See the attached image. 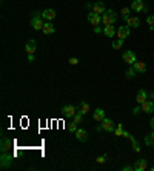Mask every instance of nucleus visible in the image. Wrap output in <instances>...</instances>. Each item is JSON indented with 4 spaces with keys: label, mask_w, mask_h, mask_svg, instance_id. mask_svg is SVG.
I'll list each match as a JSON object with an SVG mask.
<instances>
[{
    "label": "nucleus",
    "mask_w": 154,
    "mask_h": 171,
    "mask_svg": "<svg viewBox=\"0 0 154 171\" xmlns=\"http://www.w3.org/2000/svg\"><path fill=\"white\" fill-rule=\"evenodd\" d=\"M43 25H45V19L42 17V13H34L33 19H31V26L37 31L43 29Z\"/></svg>",
    "instance_id": "f257e3e1"
},
{
    "label": "nucleus",
    "mask_w": 154,
    "mask_h": 171,
    "mask_svg": "<svg viewBox=\"0 0 154 171\" xmlns=\"http://www.w3.org/2000/svg\"><path fill=\"white\" fill-rule=\"evenodd\" d=\"M116 20H117V14L113 9H108L102 14V23L103 25H114Z\"/></svg>",
    "instance_id": "f03ea898"
},
{
    "label": "nucleus",
    "mask_w": 154,
    "mask_h": 171,
    "mask_svg": "<svg viewBox=\"0 0 154 171\" xmlns=\"http://www.w3.org/2000/svg\"><path fill=\"white\" fill-rule=\"evenodd\" d=\"M97 130H99V131H106V133H110V131H114V122H113L111 119L105 117V119H103V120L99 123Z\"/></svg>",
    "instance_id": "7ed1b4c3"
},
{
    "label": "nucleus",
    "mask_w": 154,
    "mask_h": 171,
    "mask_svg": "<svg viewBox=\"0 0 154 171\" xmlns=\"http://www.w3.org/2000/svg\"><path fill=\"white\" fill-rule=\"evenodd\" d=\"M13 165V156L9 153H3L0 157V167L2 168H9Z\"/></svg>",
    "instance_id": "20e7f679"
},
{
    "label": "nucleus",
    "mask_w": 154,
    "mask_h": 171,
    "mask_svg": "<svg viewBox=\"0 0 154 171\" xmlns=\"http://www.w3.org/2000/svg\"><path fill=\"white\" fill-rule=\"evenodd\" d=\"M62 113L65 117H68V119H73L77 113V108L76 106H73V105H66V106H63L62 108Z\"/></svg>",
    "instance_id": "39448f33"
},
{
    "label": "nucleus",
    "mask_w": 154,
    "mask_h": 171,
    "mask_svg": "<svg viewBox=\"0 0 154 171\" xmlns=\"http://www.w3.org/2000/svg\"><path fill=\"white\" fill-rule=\"evenodd\" d=\"M122 59H123V62H125V63H128V65H134L136 62H137L136 54L133 53V51H125V53H123V56H122Z\"/></svg>",
    "instance_id": "423d86ee"
},
{
    "label": "nucleus",
    "mask_w": 154,
    "mask_h": 171,
    "mask_svg": "<svg viewBox=\"0 0 154 171\" xmlns=\"http://www.w3.org/2000/svg\"><path fill=\"white\" fill-rule=\"evenodd\" d=\"M133 11L136 13H143V11H146V8H145V5H143V0H133V3H131V6H130Z\"/></svg>",
    "instance_id": "0eeeda50"
},
{
    "label": "nucleus",
    "mask_w": 154,
    "mask_h": 171,
    "mask_svg": "<svg viewBox=\"0 0 154 171\" xmlns=\"http://www.w3.org/2000/svg\"><path fill=\"white\" fill-rule=\"evenodd\" d=\"M117 37L122 39V40H125L126 37H130V26L128 25H123V26H120L119 29H117Z\"/></svg>",
    "instance_id": "6e6552de"
},
{
    "label": "nucleus",
    "mask_w": 154,
    "mask_h": 171,
    "mask_svg": "<svg viewBox=\"0 0 154 171\" xmlns=\"http://www.w3.org/2000/svg\"><path fill=\"white\" fill-rule=\"evenodd\" d=\"M56 16H57V13L54 11V9H45L43 13H42V17L45 19V22H51V20L56 19Z\"/></svg>",
    "instance_id": "1a4fd4ad"
},
{
    "label": "nucleus",
    "mask_w": 154,
    "mask_h": 171,
    "mask_svg": "<svg viewBox=\"0 0 154 171\" xmlns=\"http://www.w3.org/2000/svg\"><path fill=\"white\" fill-rule=\"evenodd\" d=\"M86 19H88V22H90L91 25H94V26H99L100 22H102V17H100L99 14H96V13H90Z\"/></svg>",
    "instance_id": "9d476101"
},
{
    "label": "nucleus",
    "mask_w": 154,
    "mask_h": 171,
    "mask_svg": "<svg viewBox=\"0 0 154 171\" xmlns=\"http://www.w3.org/2000/svg\"><path fill=\"white\" fill-rule=\"evenodd\" d=\"M105 11H106V9H105V3H103V2L99 0V2H96V3L93 5V13H96V14H99V16L103 14Z\"/></svg>",
    "instance_id": "9b49d317"
},
{
    "label": "nucleus",
    "mask_w": 154,
    "mask_h": 171,
    "mask_svg": "<svg viewBox=\"0 0 154 171\" xmlns=\"http://www.w3.org/2000/svg\"><path fill=\"white\" fill-rule=\"evenodd\" d=\"M2 153H8L11 148H13V140H9V139H6V137H3L2 139Z\"/></svg>",
    "instance_id": "f8f14e48"
},
{
    "label": "nucleus",
    "mask_w": 154,
    "mask_h": 171,
    "mask_svg": "<svg viewBox=\"0 0 154 171\" xmlns=\"http://www.w3.org/2000/svg\"><path fill=\"white\" fill-rule=\"evenodd\" d=\"M116 33H117V29L114 28V25H105V28H103V34H105L106 37H114Z\"/></svg>",
    "instance_id": "ddd939ff"
},
{
    "label": "nucleus",
    "mask_w": 154,
    "mask_h": 171,
    "mask_svg": "<svg viewBox=\"0 0 154 171\" xmlns=\"http://www.w3.org/2000/svg\"><path fill=\"white\" fill-rule=\"evenodd\" d=\"M140 106H142V111H143V113H148V114H150V113H153V111H154V102H151V100H146V102H143Z\"/></svg>",
    "instance_id": "4468645a"
},
{
    "label": "nucleus",
    "mask_w": 154,
    "mask_h": 171,
    "mask_svg": "<svg viewBox=\"0 0 154 171\" xmlns=\"http://www.w3.org/2000/svg\"><path fill=\"white\" fill-rule=\"evenodd\" d=\"M146 165H148L146 159H139V160H136L134 170L136 171H143V170H146Z\"/></svg>",
    "instance_id": "2eb2a0df"
},
{
    "label": "nucleus",
    "mask_w": 154,
    "mask_h": 171,
    "mask_svg": "<svg viewBox=\"0 0 154 171\" xmlns=\"http://www.w3.org/2000/svg\"><path fill=\"white\" fill-rule=\"evenodd\" d=\"M74 134H76L79 142H86V140H88V131H86V130H77Z\"/></svg>",
    "instance_id": "dca6fc26"
},
{
    "label": "nucleus",
    "mask_w": 154,
    "mask_h": 171,
    "mask_svg": "<svg viewBox=\"0 0 154 171\" xmlns=\"http://www.w3.org/2000/svg\"><path fill=\"white\" fill-rule=\"evenodd\" d=\"M43 34H54V31H56V28H54V25L51 23V22H45V25H43Z\"/></svg>",
    "instance_id": "f3484780"
},
{
    "label": "nucleus",
    "mask_w": 154,
    "mask_h": 171,
    "mask_svg": "<svg viewBox=\"0 0 154 171\" xmlns=\"http://www.w3.org/2000/svg\"><path fill=\"white\" fill-rule=\"evenodd\" d=\"M93 119H94L96 122H102V120L105 119V110H102V108H97L96 111L93 113Z\"/></svg>",
    "instance_id": "a211bd4d"
},
{
    "label": "nucleus",
    "mask_w": 154,
    "mask_h": 171,
    "mask_svg": "<svg viewBox=\"0 0 154 171\" xmlns=\"http://www.w3.org/2000/svg\"><path fill=\"white\" fill-rule=\"evenodd\" d=\"M136 100H137V103H139V105H142L143 102H146V100H148V94L145 93V90H140V91L137 93Z\"/></svg>",
    "instance_id": "6ab92c4d"
},
{
    "label": "nucleus",
    "mask_w": 154,
    "mask_h": 171,
    "mask_svg": "<svg viewBox=\"0 0 154 171\" xmlns=\"http://www.w3.org/2000/svg\"><path fill=\"white\" fill-rule=\"evenodd\" d=\"M77 113H80V114H88L90 113V103L88 102H82L80 105H79V110H77Z\"/></svg>",
    "instance_id": "aec40b11"
},
{
    "label": "nucleus",
    "mask_w": 154,
    "mask_h": 171,
    "mask_svg": "<svg viewBox=\"0 0 154 171\" xmlns=\"http://www.w3.org/2000/svg\"><path fill=\"white\" fill-rule=\"evenodd\" d=\"M126 23H128L130 28H139V26H140V20L137 19V17H128V19H126Z\"/></svg>",
    "instance_id": "412c9836"
},
{
    "label": "nucleus",
    "mask_w": 154,
    "mask_h": 171,
    "mask_svg": "<svg viewBox=\"0 0 154 171\" xmlns=\"http://www.w3.org/2000/svg\"><path fill=\"white\" fill-rule=\"evenodd\" d=\"M133 66H134V70L137 73H145L146 71V63L145 62H136Z\"/></svg>",
    "instance_id": "4be33fe9"
},
{
    "label": "nucleus",
    "mask_w": 154,
    "mask_h": 171,
    "mask_svg": "<svg viewBox=\"0 0 154 171\" xmlns=\"http://www.w3.org/2000/svg\"><path fill=\"white\" fill-rule=\"evenodd\" d=\"M25 49H26L28 54H34V51H36V40H29V42L26 43Z\"/></svg>",
    "instance_id": "5701e85b"
},
{
    "label": "nucleus",
    "mask_w": 154,
    "mask_h": 171,
    "mask_svg": "<svg viewBox=\"0 0 154 171\" xmlns=\"http://www.w3.org/2000/svg\"><path fill=\"white\" fill-rule=\"evenodd\" d=\"M145 143L148 145V147H154V130L151 134H148V136H145Z\"/></svg>",
    "instance_id": "b1692460"
},
{
    "label": "nucleus",
    "mask_w": 154,
    "mask_h": 171,
    "mask_svg": "<svg viewBox=\"0 0 154 171\" xmlns=\"http://www.w3.org/2000/svg\"><path fill=\"white\" fill-rule=\"evenodd\" d=\"M136 73H137V71L134 70V66H133V65H130V68L126 70L125 76H126V79H133V77H136Z\"/></svg>",
    "instance_id": "393cba45"
},
{
    "label": "nucleus",
    "mask_w": 154,
    "mask_h": 171,
    "mask_svg": "<svg viewBox=\"0 0 154 171\" xmlns=\"http://www.w3.org/2000/svg\"><path fill=\"white\" fill-rule=\"evenodd\" d=\"M130 11H131V8H128V6H126V8H123V9L120 11V16H122V19L125 20V22H126V19L130 17Z\"/></svg>",
    "instance_id": "a878e982"
},
{
    "label": "nucleus",
    "mask_w": 154,
    "mask_h": 171,
    "mask_svg": "<svg viewBox=\"0 0 154 171\" xmlns=\"http://www.w3.org/2000/svg\"><path fill=\"white\" fill-rule=\"evenodd\" d=\"M128 139H130V140H131V143H133V150H134V153L140 151V147H139V143H137V140H136L134 137H133V136H130Z\"/></svg>",
    "instance_id": "bb28decb"
},
{
    "label": "nucleus",
    "mask_w": 154,
    "mask_h": 171,
    "mask_svg": "<svg viewBox=\"0 0 154 171\" xmlns=\"http://www.w3.org/2000/svg\"><path fill=\"white\" fill-rule=\"evenodd\" d=\"M123 133H125V130H123L122 123H119V125H117V128H114V134L120 137V136H123Z\"/></svg>",
    "instance_id": "cd10ccee"
},
{
    "label": "nucleus",
    "mask_w": 154,
    "mask_h": 171,
    "mask_svg": "<svg viewBox=\"0 0 154 171\" xmlns=\"http://www.w3.org/2000/svg\"><path fill=\"white\" fill-rule=\"evenodd\" d=\"M122 46H123V40H122V39H117V40L113 42V48H114V49H120Z\"/></svg>",
    "instance_id": "c85d7f7f"
},
{
    "label": "nucleus",
    "mask_w": 154,
    "mask_h": 171,
    "mask_svg": "<svg viewBox=\"0 0 154 171\" xmlns=\"http://www.w3.org/2000/svg\"><path fill=\"white\" fill-rule=\"evenodd\" d=\"M106 160H108V156H106V154H102V156H99V157L96 159L97 163H105Z\"/></svg>",
    "instance_id": "c756f323"
},
{
    "label": "nucleus",
    "mask_w": 154,
    "mask_h": 171,
    "mask_svg": "<svg viewBox=\"0 0 154 171\" xmlns=\"http://www.w3.org/2000/svg\"><path fill=\"white\" fill-rule=\"evenodd\" d=\"M146 23L150 25V28L154 31V16H148V17H146Z\"/></svg>",
    "instance_id": "7c9ffc66"
},
{
    "label": "nucleus",
    "mask_w": 154,
    "mask_h": 171,
    "mask_svg": "<svg viewBox=\"0 0 154 171\" xmlns=\"http://www.w3.org/2000/svg\"><path fill=\"white\" fill-rule=\"evenodd\" d=\"M82 116H83V114L76 113V116L73 117V122H76V123H82Z\"/></svg>",
    "instance_id": "2f4dec72"
},
{
    "label": "nucleus",
    "mask_w": 154,
    "mask_h": 171,
    "mask_svg": "<svg viewBox=\"0 0 154 171\" xmlns=\"http://www.w3.org/2000/svg\"><path fill=\"white\" fill-rule=\"evenodd\" d=\"M68 130H69L71 133H76V131H77V123H76V122H71V123L68 125Z\"/></svg>",
    "instance_id": "473e14b6"
},
{
    "label": "nucleus",
    "mask_w": 154,
    "mask_h": 171,
    "mask_svg": "<svg viewBox=\"0 0 154 171\" xmlns=\"http://www.w3.org/2000/svg\"><path fill=\"white\" fill-rule=\"evenodd\" d=\"M77 63H79V59L77 57H71L69 59V65H77Z\"/></svg>",
    "instance_id": "72a5a7b5"
},
{
    "label": "nucleus",
    "mask_w": 154,
    "mask_h": 171,
    "mask_svg": "<svg viewBox=\"0 0 154 171\" xmlns=\"http://www.w3.org/2000/svg\"><path fill=\"white\" fill-rule=\"evenodd\" d=\"M122 170L123 171H131V170H134V165H125Z\"/></svg>",
    "instance_id": "f704fd0d"
},
{
    "label": "nucleus",
    "mask_w": 154,
    "mask_h": 171,
    "mask_svg": "<svg viewBox=\"0 0 154 171\" xmlns=\"http://www.w3.org/2000/svg\"><path fill=\"white\" fill-rule=\"evenodd\" d=\"M140 111H142V106H136L134 110H133V114H134V116H137Z\"/></svg>",
    "instance_id": "c9c22d12"
},
{
    "label": "nucleus",
    "mask_w": 154,
    "mask_h": 171,
    "mask_svg": "<svg viewBox=\"0 0 154 171\" xmlns=\"http://www.w3.org/2000/svg\"><path fill=\"white\" fill-rule=\"evenodd\" d=\"M93 31H94V33H96V34H99V33H102V31H103V29H102V28H100V26H94V28H93Z\"/></svg>",
    "instance_id": "e433bc0d"
},
{
    "label": "nucleus",
    "mask_w": 154,
    "mask_h": 171,
    "mask_svg": "<svg viewBox=\"0 0 154 171\" xmlns=\"http://www.w3.org/2000/svg\"><path fill=\"white\" fill-rule=\"evenodd\" d=\"M28 62H34V54H28Z\"/></svg>",
    "instance_id": "4c0bfd02"
},
{
    "label": "nucleus",
    "mask_w": 154,
    "mask_h": 171,
    "mask_svg": "<svg viewBox=\"0 0 154 171\" xmlns=\"http://www.w3.org/2000/svg\"><path fill=\"white\" fill-rule=\"evenodd\" d=\"M150 125H151V128H153V130H154V117H153V119H151V122H150Z\"/></svg>",
    "instance_id": "58836bf2"
},
{
    "label": "nucleus",
    "mask_w": 154,
    "mask_h": 171,
    "mask_svg": "<svg viewBox=\"0 0 154 171\" xmlns=\"http://www.w3.org/2000/svg\"><path fill=\"white\" fill-rule=\"evenodd\" d=\"M148 97H150V99H151V102H154V93H151V94L148 96Z\"/></svg>",
    "instance_id": "ea45409f"
},
{
    "label": "nucleus",
    "mask_w": 154,
    "mask_h": 171,
    "mask_svg": "<svg viewBox=\"0 0 154 171\" xmlns=\"http://www.w3.org/2000/svg\"><path fill=\"white\" fill-rule=\"evenodd\" d=\"M151 171H154V165H153V167H151Z\"/></svg>",
    "instance_id": "a19ab883"
},
{
    "label": "nucleus",
    "mask_w": 154,
    "mask_h": 171,
    "mask_svg": "<svg viewBox=\"0 0 154 171\" xmlns=\"http://www.w3.org/2000/svg\"><path fill=\"white\" fill-rule=\"evenodd\" d=\"M153 56H154V53H153Z\"/></svg>",
    "instance_id": "79ce46f5"
}]
</instances>
